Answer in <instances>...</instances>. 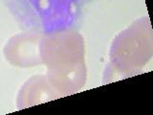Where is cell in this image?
I'll list each match as a JSON object with an SVG mask.
<instances>
[{
    "mask_svg": "<svg viewBox=\"0 0 153 115\" xmlns=\"http://www.w3.org/2000/svg\"><path fill=\"white\" fill-rule=\"evenodd\" d=\"M42 35L37 32H24L13 36L4 46L3 55L13 66L30 68L42 64L40 43Z\"/></svg>",
    "mask_w": 153,
    "mask_h": 115,
    "instance_id": "obj_3",
    "label": "cell"
},
{
    "mask_svg": "<svg viewBox=\"0 0 153 115\" xmlns=\"http://www.w3.org/2000/svg\"><path fill=\"white\" fill-rule=\"evenodd\" d=\"M60 97L62 96L53 87L47 76L36 75L21 86L16 97V107L24 109Z\"/></svg>",
    "mask_w": 153,
    "mask_h": 115,
    "instance_id": "obj_4",
    "label": "cell"
},
{
    "mask_svg": "<svg viewBox=\"0 0 153 115\" xmlns=\"http://www.w3.org/2000/svg\"><path fill=\"white\" fill-rule=\"evenodd\" d=\"M40 57L50 84L62 97L83 88L87 68L84 40L79 32L56 31L42 37Z\"/></svg>",
    "mask_w": 153,
    "mask_h": 115,
    "instance_id": "obj_1",
    "label": "cell"
},
{
    "mask_svg": "<svg viewBox=\"0 0 153 115\" xmlns=\"http://www.w3.org/2000/svg\"><path fill=\"white\" fill-rule=\"evenodd\" d=\"M153 34L147 16L134 21L115 37L109 52L113 69L124 76L136 74L151 60Z\"/></svg>",
    "mask_w": 153,
    "mask_h": 115,
    "instance_id": "obj_2",
    "label": "cell"
}]
</instances>
